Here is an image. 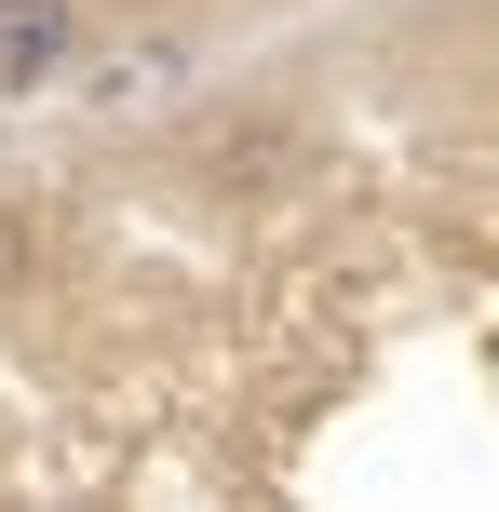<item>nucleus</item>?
I'll use <instances>...</instances> for the list:
<instances>
[{
  "label": "nucleus",
  "mask_w": 499,
  "mask_h": 512,
  "mask_svg": "<svg viewBox=\"0 0 499 512\" xmlns=\"http://www.w3.org/2000/svg\"><path fill=\"white\" fill-rule=\"evenodd\" d=\"M486 41H499V0H486Z\"/></svg>",
  "instance_id": "obj_2"
},
{
  "label": "nucleus",
  "mask_w": 499,
  "mask_h": 512,
  "mask_svg": "<svg viewBox=\"0 0 499 512\" xmlns=\"http://www.w3.org/2000/svg\"><path fill=\"white\" fill-rule=\"evenodd\" d=\"M81 54H95L81 0H0V95H54Z\"/></svg>",
  "instance_id": "obj_1"
}]
</instances>
